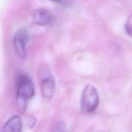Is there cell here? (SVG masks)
Segmentation results:
<instances>
[{
    "label": "cell",
    "mask_w": 132,
    "mask_h": 132,
    "mask_svg": "<svg viewBox=\"0 0 132 132\" xmlns=\"http://www.w3.org/2000/svg\"><path fill=\"white\" fill-rule=\"evenodd\" d=\"M35 90L31 77L21 73L16 80V100L18 108L23 113L25 111L27 102L34 95Z\"/></svg>",
    "instance_id": "6da1fadb"
},
{
    "label": "cell",
    "mask_w": 132,
    "mask_h": 132,
    "mask_svg": "<svg viewBox=\"0 0 132 132\" xmlns=\"http://www.w3.org/2000/svg\"><path fill=\"white\" fill-rule=\"evenodd\" d=\"M99 104V95L97 89L91 85L85 86L80 99V108L84 113L94 112Z\"/></svg>",
    "instance_id": "7a4b0ae2"
},
{
    "label": "cell",
    "mask_w": 132,
    "mask_h": 132,
    "mask_svg": "<svg viewBox=\"0 0 132 132\" xmlns=\"http://www.w3.org/2000/svg\"><path fill=\"white\" fill-rule=\"evenodd\" d=\"M55 81L51 73L47 69H44L41 73L40 90L41 96L47 101L53 99L55 92Z\"/></svg>",
    "instance_id": "3957f363"
},
{
    "label": "cell",
    "mask_w": 132,
    "mask_h": 132,
    "mask_svg": "<svg viewBox=\"0 0 132 132\" xmlns=\"http://www.w3.org/2000/svg\"><path fill=\"white\" fill-rule=\"evenodd\" d=\"M28 41V32L25 27L18 28L14 36V46L15 51L21 59L27 56V45Z\"/></svg>",
    "instance_id": "277c9868"
},
{
    "label": "cell",
    "mask_w": 132,
    "mask_h": 132,
    "mask_svg": "<svg viewBox=\"0 0 132 132\" xmlns=\"http://www.w3.org/2000/svg\"><path fill=\"white\" fill-rule=\"evenodd\" d=\"M51 13L43 8L36 9L32 14V21L34 24L39 26H46L52 21Z\"/></svg>",
    "instance_id": "5b68a950"
},
{
    "label": "cell",
    "mask_w": 132,
    "mask_h": 132,
    "mask_svg": "<svg viewBox=\"0 0 132 132\" xmlns=\"http://www.w3.org/2000/svg\"><path fill=\"white\" fill-rule=\"evenodd\" d=\"M22 126L21 117L19 116H14L6 121L1 132H21Z\"/></svg>",
    "instance_id": "8992f818"
},
{
    "label": "cell",
    "mask_w": 132,
    "mask_h": 132,
    "mask_svg": "<svg viewBox=\"0 0 132 132\" xmlns=\"http://www.w3.org/2000/svg\"><path fill=\"white\" fill-rule=\"evenodd\" d=\"M125 30L126 33L132 37V14L129 15L126 21Z\"/></svg>",
    "instance_id": "52a82bcc"
},
{
    "label": "cell",
    "mask_w": 132,
    "mask_h": 132,
    "mask_svg": "<svg viewBox=\"0 0 132 132\" xmlns=\"http://www.w3.org/2000/svg\"><path fill=\"white\" fill-rule=\"evenodd\" d=\"M53 132H66L65 124L63 122H58L55 126Z\"/></svg>",
    "instance_id": "ba28073f"
},
{
    "label": "cell",
    "mask_w": 132,
    "mask_h": 132,
    "mask_svg": "<svg viewBox=\"0 0 132 132\" xmlns=\"http://www.w3.org/2000/svg\"><path fill=\"white\" fill-rule=\"evenodd\" d=\"M50 1L62 5H67L70 3L71 0H50Z\"/></svg>",
    "instance_id": "9c48e42d"
}]
</instances>
